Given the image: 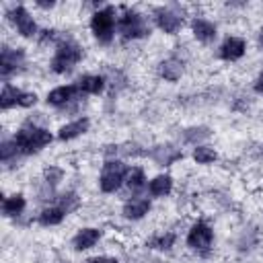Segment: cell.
Listing matches in <instances>:
<instances>
[{"label": "cell", "mask_w": 263, "mask_h": 263, "mask_svg": "<svg viewBox=\"0 0 263 263\" xmlns=\"http://www.w3.org/2000/svg\"><path fill=\"white\" fill-rule=\"evenodd\" d=\"M8 21L14 25V29L18 31V35H23V37H27V39H31V37L37 35V25H35L33 16L29 14V10H27L25 6L12 8V10L8 12Z\"/></svg>", "instance_id": "9"}, {"label": "cell", "mask_w": 263, "mask_h": 263, "mask_svg": "<svg viewBox=\"0 0 263 263\" xmlns=\"http://www.w3.org/2000/svg\"><path fill=\"white\" fill-rule=\"evenodd\" d=\"M117 31L123 39H140V37L150 35L146 16L134 8H125L123 14L117 18Z\"/></svg>", "instance_id": "3"}, {"label": "cell", "mask_w": 263, "mask_h": 263, "mask_svg": "<svg viewBox=\"0 0 263 263\" xmlns=\"http://www.w3.org/2000/svg\"><path fill=\"white\" fill-rule=\"evenodd\" d=\"M90 31L92 35L99 39V43H111L113 35H115V8L113 6H105L97 12H92L90 18Z\"/></svg>", "instance_id": "4"}, {"label": "cell", "mask_w": 263, "mask_h": 263, "mask_svg": "<svg viewBox=\"0 0 263 263\" xmlns=\"http://www.w3.org/2000/svg\"><path fill=\"white\" fill-rule=\"evenodd\" d=\"M127 166L121 162V160H107L103 164V173L99 177V187L101 191L105 193H113L117 191L123 183H125V177H127Z\"/></svg>", "instance_id": "5"}, {"label": "cell", "mask_w": 263, "mask_h": 263, "mask_svg": "<svg viewBox=\"0 0 263 263\" xmlns=\"http://www.w3.org/2000/svg\"><path fill=\"white\" fill-rule=\"evenodd\" d=\"M82 60V47L70 39V37H62L55 45V53L51 58V70L55 74H66L70 72L78 62Z\"/></svg>", "instance_id": "2"}, {"label": "cell", "mask_w": 263, "mask_h": 263, "mask_svg": "<svg viewBox=\"0 0 263 263\" xmlns=\"http://www.w3.org/2000/svg\"><path fill=\"white\" fill-rule=\"evenodd\" d=\"M158 74H160L164 80L175 82V80H179L181 74H183V64H181L179 60H175V58H168V60L160 62V66H158Z\"/></svg>", "instance_id": "18"}, {"label": "cell", "mask_w": 263, "mask_h": 263, "mask_svg": "<svg viewBox=\"0 0 263 263\" xmlns=\"http://www.w3.org/2000/svg\"><path fill=\"white\" fill-rule=\"evenodd\" d=\"M148 212H150V201H148L146 197L129 199V201H125V205H123V216H125L127 220H140V218H144Z\"/></svg>", "instance_id": "15"}, {"label": "cell", "mask_w": 263, "mask_h": 263, "mask_svg": "<svg viewBox=\"0 0 263 263\" xmlns=\"http://www.w3.org/2000/svg\"><path fill=\"white\" fill-rule=\"evenodd\" d=\"M88 125H90V121L86 119V117H80V119H74V121H70V123H66V125H62L60 127V132H58V138L60 140H74V138H78V136H82L86 129H88Z\"/></svg>", "instance_id": "14"}, {"label": "cell", "mask_w": 263, "mask_h": 263, "mask_svg": "<svg viewBox=\"0 0 263 263\" xmlns=\"http://www.w3.org/2000/svg\"><path fill=\"white\" fill-rule=\"evenodd\" d=\"M62 168H55V166H49V168H45V173H43V177H45V181L47 183H51V185H55L60 179H62Z\"/></svg>", "instance_id": "27"}, {"label": "cell", "mask_w": 263, "mask_h": 263, "mask_svg": "<svg viewBox=\"0 0 263 263\" xmlns=\"http://www.w3.org/2000/svg\"><path fill=\"white\" fill-rule=\"evenodd\" d=\"M25 205H27L25 197L21 193H14L10 197H4V201H2V214L6 218H14V216H18V214L25 212Z\"/></svg>", "instance_id": "19"}, {"label": "cell", "mask_w": 263, "mask_h": 263, "mask_svg": "<svg viewBox=\"0 0 263 263\" xmlns=\"http://www.w3.org/2000/svg\"><path fill=\"white\" fill-rule=\"evenodd\" d=\"M191 31H193V37L201 43H210L216 39V25L210 23L208 18H193L191 21Z\"/></svg>", "instance_id": "13"}, {"label": "cell", "mask_w": 263, "mask_h": 263, "mask_svg": "<svg viewBox=\"0 0 263 263\" xmlns=\"http://www.w3.org/2000/svg\"><path fill=\"white\" fill-rule=\"evenodd\" d=\"M253 88H255V92H259V95H263V72L257 76V80H255V84H253Z\"/></svg>", "instance_id": "29"}, {"label": "cell", "mask_w": 263, "mask_h": 263, "mask_svg": "<svg viewBox=\"0 0 263 263\" xmlns=\"http://www.w3.org/2000/svg\"><path fill=\"white\" fill-rule=\"evenodd\" d=\"M125 185H127L132 191L142 189V187L146 185V175H144V171H142L140 166L129 168V171H127V177H125Z\"/></svg>", "instance_id": "22"}, {"label": "cell", "mask_w": 263, "mask_h": 263, "mask_svg": "<svg viewBox=\"0 0 263 263\" xmlns=\"http://www.w3.org/2000/svg\"><path fill=\"white\" fill-rule=\"evenodd\" d=\"M216 156H218L216 150L210 148V146H195V150H193V158L199 164H210V162L216 160Z\"/></svg>", "instance_id": "23"}, {"label": "cell", "mask_w": 263, "mask_h": 263, "mask_svg": "<svg viewBox=\"0 0 263 263\" xmlns=\"http://www.w3.org/2000/svg\"><path fill=\"white\" fill-rule=\"evenodd\" d=\"M245 49H247L245 39H240V37H228L220 45V58L226 60V62H234V60H240L245 55Z\"/></svg>", "instance_id": "12"}, {"label": "cell", "mask_w": 263, "mask_h": 263, "mask_svg": "<svg viewBox=\"0 0 263 263\" xmlns=\"http://www.w3.org/2000/svg\"><path fill=\"white\" fill-rule=\"evenodd\" d=\"M37 6H41V8H51L53 2H37Z\"/></svg>", "instance_id": "30"}, {"label": "cell", "mask_w": 263, "mask_h": 263, "mask_svg": "<svg viewBox=\"0 0 263 263\" xmlns=\"http://www.w3.org/2000/svg\"><path fill=\"white\" fill-rule=\"evenodd\" d=\"M101 238V230L99 228H82L76 236H74V249L76 251H86L90 247L97 245V240Z\"/></svg>", "instance_id": "16"}, {"label": "cell", "mask_w": 263, "mask_h": 263, "mask_svg": "<svg viewBox=\"0 0 263 263\" xmlns=\"http://www.w3.org/2000/svg\"><path fill=\"white\" fill-rule=\"evenodd\" d=\"M51 140H53V136L45 127H37V125L21 127L12 138V142L16 144L21 154H35V152L43 150Z\"/></svg>", "instance_id": "1"}, {"label": "cell", "mask_w": 263, "mask_h": 263, "mask_svg": "<svg viewBox=\"0 0 263 263\" xmlns=\"http://www.w3.org/2000/svg\"><path fill=\"white\" fill-rule=\"evenodd\" d=\"M173 189V179L168 175H158L148 183V193L154 197H164Z\"/></svg>", "instance_id": "20"}, {"label": "cell", "mask_w": 263, "mask_h": 263, "mask_svg": "<svg viewBox=\"0 0 263 263\" xmlns=\"http://www.w3.org/2000/svg\"><path fill=\"white\" fill-rule=\"evenodd\" d=\"M84 263H117V259H111V257H90Z\"/></svg>", "instance_id": "28"}, {"label": "cell", "mask_w": 263, "mask_h": 263, "mask_svg": "<svg viewBox=\"0 0 263 263\" xmlns=\"http://www.w3.org/2000/svg\"><path fill=\"white\" fill-rule=\"evenodd\" d=\"M78 203H80V201H78L76 193H64V195L60 197V203H58V205H60L66 214H70V212H74V210L78 208Z\"/></svg>", "instance_id": "25"}, {"label": "cell", "mask_w": 263, "mask_h": 263, "mask_svg": "<svg viewBox=\"0 0 263 263\" xmlns=\"http://www.w3.org/2000/svg\"><path fill=\"white\" fill-rule=\"evenodd\" d=\"M16 154H21L18 152V148H16V144L14 142H2V146H0V156H2V162H8L12 156H16Z\"/></svg>", "instance_id": "26"}, {"label": "cell", "mask_w": 263, "mask_h": 263, "mask_svg": "<svg viewBox=\"0 0 263 263\" xmlns=\"http://www.w3.org/2000/svg\"><path fill=\"white\" fill-rule=\"evenodd\" d=\"M64 216H66V212H64L60 205H51V208L41 210V214H39V224H41V226H55V224H60V222L64 220Z\"/></svg>", "instance_id": "21"}, {"label": "cell", "mask_w": 263, "mask_h": 263, "mask_svg": "<svg viewBox=\"0 0 263 263\" xmlns=\"http://www.w3.org/2000/svg\"><path fill=\"white\" fill-rule=\"evenodd\" d=\"M173 245H175V234H173V232L160 234V236H156L154 240H150V247H152V249H160V251H168Z\"/></svg>", "instance_id": "24"}, {"label": "cell", "mask_w": 263, "mask_h": 263, "mask_svg": "<svg viewBox=\"0 0 263 263\" xmlns=\"http://www.w3.org/2000/svg\"><path fill=\"white\" fill-rule=\"evenodd\" d=\"M35 103H37L35 92H27V90H21V88L12 86L10 82H4L2 95H0V107L4 111L10 109V107H33Z\"/></svg>", "instance_id": "6"}, {"label": "cell", "mask_w": 263, "mask_h": 263, "mask_svg": "<svg viewBox=\"0 0 263 263\" xmlns=\"http://www.w3.org/2000/svg\"><path fill=\"white\" fill-rule=\"evenodd\" d=\"M78 88L82 95H99L105 88V78L97 74H86L78 80Z\"/></svg>", "instance_id": "17"}, {"label": "cell", "mask_w": 263, "mask_h": 263, "mask_svg": "<svg viewBox=\"0 0 263 263\" xmlns=\"http://www.w3.org/2000/svg\"><path fill=\"white\" fill-rule=\"evenodd\" d=\"M80 95H82V92H80L78 84L58 86V88H53V90L47 92V103L53 105V107H64V105H68L70 101H76Z\"/></svg>", "instance_id": "11"}, {"label": "cell", "mask_w": 263, "mask_h": 263, "mask_svg": "<svg viewBox=\"0 0 263 263\" xmlns=\"http://www.w3.org/2000/svg\"><path fill=\"white\" fill-rule=\"evenodd\" d=\"M154 21L158 25L160 31L175 35L181 27H183V14L177 6H160L154 10Z\"/></svg>", "instance_id": "7"}, {"label": "cell", "mask_w": 263, "mask_h": 263, "mask_svg": "<svg viewBox=\"0 0 263 263\" xmlns=\"http://www.w3.org/2000/svg\"><path fill=\"white\" fill-rule=\"evenodd\" d=\"M23 66H25V49H21V47H16V49L4 47L2 49V55H0V74H2V80H8Z\"/></svg>", "instance_id": "8"}, {"label": "cell", "mask_w": 263, "mask_h": 263, "mask_svg": "<svg viewBox=\"0 0 263 263\" xmlns=\"http://www.w3.org/2000/svg\"><path fill=\"white\" fill-rule=\"evenodd\" d=\"M214 240V232L205 222H195L187 234V245L193 251H208Z\"/></svg>", "instance_id": "10"}, {"label": "cell", "mask_w": 263, "mask_h": 263, "mask_svg": "<svg viewBox=\"0 0 263 263\" xmlns=\"http://www.w3.org/2000/svg\"><path fill=\"white\" fill-rule=\"evenodd\" d=\"M261 43H263V31H261Z\"/></svg>", "instance_id": "31"}]
</instances>
